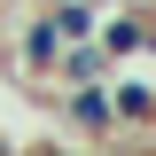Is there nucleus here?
<instances>
[{"mask_svg": "<svg viewBox=\"0 0 156 156\" xmlns=\"http://www.w3.org/2000/svg\"><path fill=\"white\" fill-rule=\"evenodd\" d=\"M55 117H62V133L94 140V148H109V140H117V101H109V78H94V86H62Z\"/></svg>", "mask_w": 156, "mask_h": 156, "instance_id": "nucleus-1", "label": "nucleus"}, {"mask_svg": "<svg viewBox=\"0 0 156 156\" xmlns=\"http://www.w3.org/2000/svg\"><path fill=\"white\" fill-rule=\"evenodd\" d=\"M109 101H117V140H140V133L156 125V78L109 70Z\"/></svg>", "mask_w": 156, "mask_h": 156, "instance_id": "nucleus-2", "label": "nucleus"}, {"mask_svg": "<svg viewBox=\"0 0 156 156\" xmlns=\"http://www.w3.org/2000/svg\"><path fill=\"white\" fill-rule=\"evenodd\" d=\"M47 16H55L62 39H94L101 16H109V0H47Z\"/></svg>", "mask_w": 156, "mask_h": 156, "instance_id": "nucleus-3", "label": "nucleus"}]
</instances>
